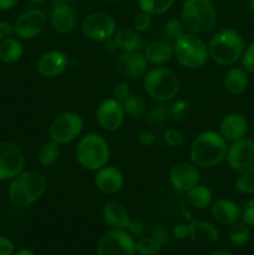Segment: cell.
I'll use <instances>...</instances> for the list:
<instances>
[{
  "instance_id": "cell-49",
  "label": "cell",
  "mask_w": 254,
  "mask_h": 255,
  "mask_svg": "<svg viewBox=\"0 0 254 255\" xmlns=\"http://www.w3.org/2000/svg\"><path fill=\"white\" fill-rule=\"evenodd\" d=\"M19 2V0H0V10H10Z\"/></svg>"
},
{
  "instance_id": "cell-5",
  "label": "cell",
  "mask_w": 254,
  "mask_h": 255,
  "mask_svg": "<svg viewBox=\"0 0 254 255\" xmlns=\"http://www.w3.org/2000/svg\"><path fill=\"white\" fill-rule=\"evenodd\" d=\"M146 94L156 101H171L179 91V80L176 72L164 66L148 70L143 77Z\"/></svg>"
},
{
  "instance_id": "cell-34",
  "label": "cell",
  "mask_w": 254,
  "mask_h": 255,
  "mask_svg": "<svg viewBox=\"0 0 254 255\" xmlns=\"http://www.w3.org/2000/svg\"><path fill=\"white\" fill-rule=\"evenodd\" d=\"M234 188L241 194H253L254 193V173H239L234 182Z\"/></svg>"
},
{
  "instance_id": "cell-3",
  "label": "cell",
  "mask_w": 254,
  "mask_h": 255,
  "mask_svg": "<svg viewBox=\"0 0 254 255\" xmlns=\"http://www.w3.org/2000/svg\"><path fill=\"white\" fill-rule=\"evenodd\" d=\"M47 187L44 174L36 171L20 172L11 179L9 186L10 201L19 207L35 203L42 197Z\"/></svg>"
},
{
  "instance_id": "cell-17",
  "label": "cell",
  "mask_w": 254,
  "mask_h": 255,
  "mask_svg": "<svg viewBox=\"0 0 254 255\" xmlns=\"http://www.w3.org/2000/svg\"><path fill=\"white\" fill-rule=\"evenodd\" d=\"M247 132H248V120L239 112L226 115L219 124V133L227 142L239 141L244 138Z\"/></svg>"
},
{
  "instance_id": "cell-33",
  "label": "cell",
  "mask_w": 254,
  "mask_h": 255,
  "mask_svg": "<svg viewBox=\"0 0 254 255\" xmlns=\"http://www.w3.org/2000/svg\"><path fill=\"white\" fill-rule=\"evenodd\" d=\"M162 244L153 237L141 238L136 242V252L139 255H156L162 249Z\"/></svg>"
},
{
  "instance_id": "cell-24",
  "label": "cell",
  "mask_w": 254,
  "mask_h": 255,
  "mask_svg": "<svg viewBox=\"0 0 254 255\" xmlns=\"http://www.w3.org/2000/svg\"><path fill=\"white\" fill-rule=\"evenodd\" d=\"M224 89L232 96L242 95L249 85V77L243 67H232L224 76Z\"/></svg>"
},
{
  "instance_id": "cell-10",
  "label": "cell",
  "mask_w": 254,
  "mask_h": 255,
  "mask_svg": "<svg viewBox=\"0 0 254 255\" xmlns=\"http://www.w3.org/2000/svg\"><path fill=\"white\" fill-rule=\"evenodd\" d=\"M227 164L237 173H254V141L242 138L233 142L227 151Z\"/></svg>"
},
{
  "instance_id": "cell-53",
  "label": "cell",
  "mask_w": 254,
  "mask_h": 255,
  "mask_svg": "<svg viewBox=\"0 0 254 255\" xmlns=\"http://www.w3.org/2000/svg\"><path fill=\"white\" fill-rule=\"evenodd\" d=\"M251 7L253 9V11H254V0H251Z\"/></svg>"
},
{
  "instance_id": "cell-4",
  "label": "cell",
  "mask_w": 254,
  "mask_h": 255,
  "mask_svg": "<svg viewBox=\"0 0 254 255\" xmlns=\"http://www.w3.org/2000/svg\"><path fill=\"white\" fill-rule=\"evenodd\" d=\"M181 20L187 30L197 35L209 32L217 22V10L211 0H184Z\"/></svg>"
},
{
  "instance_id": "cell-7",
  "label": "cell",
  "mask_w": 254,
  "mask_h": 255,
  "mask_svg": "<svg viewBox=\"0 0 254 255\" xmlns=\"http://www.w3.org/2000/svg\"><path fill=\"white\" fill-rule=\"evenodd\" d=\"M173 56L182 66L197 70L203 66L209 59L208 47L206 42L197 34L186 32L174 40Z\"/></svg>"
},
{
  "instance_id": "cell-11",
  "label": "cell",
  "mask_w": 254,
  "mask_h": 255,
  "mask_svg": "<svg viewBox=\"0 0 254 255\" xmlns=\"http://www.w3.org/2000/svg\"><path fill=\"white\" fill-rule=\"evenodd\" d=\"M136 242L125 231L112 229L101 237L97 244V255H134Z\"/></svg>"
},
{
  "instance_id": "cell-30",
  "label": "cell",
  "mask_w": 254,
  "mask_h": 255,
  "mask_svg": "<svg viewBox=\"0 0 254 255\" xmlns=\"http://www.w3.org/2000/svg\"><path fill=\"white\" fill-rule=\"evenodd\" d=\"M228 237L233 246L243 247L251 239V229H249V226H247L243 221H238L232 224L231 229L228 232Z\"/></svg>"
},
{
  "instance_id": "cell-29",
  "label": "cell",
  "mask_w": 254,
  "mask_h": 255,
  "mask_svg": "<svg viewBox=\"0 0 254 255\" xmlns=\"http://www.w3.org/2000/svg\"><path fill=\"white\" fill-rule=\"evenodd\" d=\"M60 157V144L55 141L50 139L49 142H45L37 151V158L41 166L50 167L56 163Z\"/></svg>"
},
{
  "instance_id": "cell-20",
  "label": "cell",
  "mask_w": 254,
  "mask_h": 255,
  "mask_svg": "<svg viewBox=\"0 0 254 255\" xmlns=\"http://www.w3.org/2000/svg\"><path fill=\"white\" fill-rule=\"evenodd\" d=\"M95 186L100 192L112 194L119 192L124 187V174L112 166H104L97 169L95 174Z\"/></svg>"
},
{
  "instance_id": "cell-25",
  "label": "cell",
  "mask_w": 254,
  "mask_h": 255,
  "mask_svg": "<svg viewBox=\"0 0 254 255\" xmlns=\"http://www.w3.org/2000/svg\"><path fill=\"white\" fill-rule=\"evenodd\" d=\"M144 57L148 64L162 65L173 57V46L166 41H154L144 49Z\"/></svg>"
},
{
  "instance_id": "cell-55",
  "label": "cell",
  "mask_w": 254,
  "mask_h": 255,
  "mask_svg": "<svg viewBox=\"0 0 254 255\" xmlns=\"http://www.w3.org/2000/svg\"><path fill=\"white\" fill-rule=\"evenodd\" d=\"M61 1H66L67 2V1H71V0H61Z\"/></svg>"
},
{
  "instance_id": "cell-56",
  "label": "cell",
  "mask_w": 254,
  "mask_h": 255,
  "mask_svg": "<svg viewBox=\"0 0 254 255\" xmlns=\"http://www.w3.org/2000/svg\"><path fill=\"white\" fill-rule=\"evenodd\" d=\"M211 1H216V0H211Z\"/></svg>"
},
{
  "instance_id": "cell-54",
  "label": "cell",
  "mask_w": 254,
  "mask_h": 255,
  "mask_svg": "<svg viewBox=\"0 0 254 255\" xmlns=\"http://www.w3.org/2000/svg\"><path fill=\"white\" fill-rule=\"evenodd\" d=\"M105 1H107V2H116V1H120V0H105Z\"/></svg>"
},
{
  "instance_id": "cell-19",
  "label": "cell",
  "mask_w": 254,
  "mask_h": 255,
  "mask_svg": "<svg viewBox=\"0 0 254 255\" xmlns=\"http://www.w3.org/2000/svg\"><path fill=\"white\" fill-rule=\"evenodd\" d=\"M117 69L131 79H139L144 77L148 71V61L146 60L143 54L139 51L124 52L117 59Z\"/></svg>"
},
{
  "instance_id": "cell-52",
  "label": "cell",
  "mask_w": 254,
  "mask_h": 255,
  "mask_svg": "<svg viewBox=\"0 0 254 255\" xmlns=\"http://www.w3.org/2000/svg\"><path fill=\"white\" fill-rule=\"evenodd\" d=\"M27 1L34 2V4H42V2H45L46 0H27Z\"/></svg>"
},
{
  "instance_id": "cell-43",
  "label": "cell",
  "mask_w": 254,
  "mask_h": 255,
  "mask_svg": "<svg viewBox=\"0 0 254 255\" xmlns=\"http://www.w3.org/2000/svg\"><path fill=\"white\" fill-rule=\"evenodd\" d=\"M0 255H14V244L5 237H0Z\"/></svg>"
},
{
  "instance_id": "cell-12",
  "label": "cell",
  "mask_w": 254,
  "mask_h": 255,
  "mask_svg": "<svg viewBox=\"0 0 254 255\" xmlns=\"http://www.w3.org/2000/svg\"><path fill=\"white\" fill-rule=\"evenodd\" d=\"M25 156L22 149L12 142H0V181H7L22 172Z\"/></svg>"
},
{
  "instance_id": "cell-18",
  "label": "cell",
  "mask_w": 254,
  "mask_h": 255,
  "mask_svg": "<svg viewBox=\"0 0 254 255\" xmlns=\"http://www.w3.org/2000/svg\"><path fill=\"white\" fill-rule=\"evenodd\" d=\"M50 24L59 34H70L76 27L77 14L74 7L66 1L55 5L50 14Z\"/></svg>"
},
{
  "instance_id": "cell-8",
  "label": "cell",
  "mask_w": 254,
  "mask_h": 255,
  "mask_svg": "<svg viewBox=\"0 0 254 255\" xmlns=\"http://www.w3.org/2000/svg\"><path fill=\"white\" fill-rule=\"evenodd\" d=\"M84 128V120L76 112H64L55 117L50 125L49 133L52 141L66 144L76 139Z\"/></svg>"
},
{
  "instance_id": "cell-9",
  "label": "cell",
  "mask_w": 254,
  "mask_h": 255,
  "mask_svg": "<svg viewBox=\"0 0 254 255\" xmlns=\"http://www.w3.org/2000/svg\"><path fill=\"white\" fill-rule=\"evenodd\" d=\"M81 31L92 41L105 42L116 34V21L106 12H92L82 20Z\"/></svg>"
},
{
  "instance_id": "cell-21",
  "label": "cell",
  "mask_w": 254,
  "mask_h": 255,
  "mask_svg": "<svg viewBox=\"0 0 254 255\" xmlns=\"http://www.w3.org/2000/svg\"><path fill=\"white\" fill-rule=\"evenodd\" d=\"M102 218L110 228L116 229V231H125L131 222L126 207L116 201L105 204L102 209Z\"/></svg>"
},
{
  "instance_id": "cell-39",
  "label": "cell",
  "mask_w": 254,
  "mask_h": 255,
  "mask_svg": "<svg viewBox=\"0 0 254 255\" xmlns=\"http://www.w3.org/2000/svg\"><path fill=\"white\" fill-rule=\"evenodd\" d=\"M242 66L247 72L254 74V42L244 49L242 55Z\"/></svg>"
},
{
  "instance_id": "cell-46",
  "label": "cell",
  "mask_w": 254,
  "mask_h": 255,
  "mask_svg": "<svg viewBox=\"0 0 254 255\" xmlns=\"http://www.w3.org/2000/svg\"><path fill=\"white\" fill-rule=\"evenodd\" d=\"M152 237H153L154 239H157L162 246L168 242V232H167V229L164 228V227H157V228L153 231Z\"/></svg>"
},
{
  "instance_id": "cell-16",
  "label": "cell",
  "mask_w": 254,
  "mask_h": 255,
  "mask_svg": "<svg viewBox=\"0 0 254 255\" xmlns=\"http://www.w3.org/2000/svg\"><path fill=\"white\" fill-rule=\"evenodd\" d=\"M69 65V59L65 52L60 50H50L44 52L37 60V71L42 77L54 79L60 76Z\"/></svg>"
},
{
  "instance_id": "cell-38",
  "label": "cell",
  "mask_w": 254,
  "mask_h": 255,
  "mask_svg": "<svg viewBox=\"0 0 254 255\" xmlns=\"http://www.w3.org/2000/svg\"><path fill=\"white\" fill-rule=\"evenodd\" d=\"M151 15H148L147 12H138L136 16L133 17V21H132V25H133V29L137 30L138 32L147 31L151 26Z\"/></svg>"
},
{
  "instance_id": "cell-22",
  "label": "cell",
  "mask_w": 254,
  "mask_h": 255,
  "mask_svg": "<svg viewBox=\"0 0 254 255\" xmlns=\"http://www.w3.org/2000/svg\"><path fill=\"white\" fill-rule=\"evenodd\" d=\"M212 217L221 224L232 226L242 218V209L236 202L227 198L216 201L212 206Z\"/></svg>"
},
{
  "instance_id": "cell-41",
  "label": "cell",
  "mask_w": 254,
  "mask_h": 255,
  "mask_svg": "<svg viewBox=\"0 0 254 255\" xmlns=\"http://www.w3.org/2000/svg\"><path fill=\"white\" fill-rule=\"evenodd\" d=\"M242 221L247 226L254 228V197L249 199L244 206L243 211H242Z\"/></svg>"
},
{
  "instance_id": "cell-26",
  "label": "cell",
  "mask_w": 254,
  "mask_h": 255,
  "mask_svg": "<svg viewBox=\"0 0 254 255\" xmlns=\"http://www.w3.org/2000/svg\"><path fill=\"white\" fill-rule=\"evenodd\" d=\"M22 45L21 42L14 37L0 41V60L5 64H14L17 62L22 56Z\"/></svg>"
},
{
  "instance_id": "cell-40",
  "label": "cell",
  "mask_w": 254,
  "mask_h": 255,
  "mask_svg": "<svg viewBox=\"0 0 254 255\" xmlns=\"http://www.w3.org/2000/svg\"><path fill=\"white\" fill-rule=\"evenodd\" d=\"M129 94H131V91H129L128 84L125 81L117 82L112 90V97L120 102H124L129 96Z\"/></svg>"
},
{
  "instance_id": "cell-28",
  "label": "cell",
  "mask_w": 254,
  "mask_h": 255,
  "mask_svg": "<svg viewBox=\"0 0 254 255\" xmlns=\"http://www.w3.org/2000/svg\"><path fill=\"white\" fill-rule=\"evenodd\" d=\"M187 202L189 206L197 209H203L212 202V192L208 187L197 184L191 191L187 192Z\"/></svg>"
},
{
  "instance_id": "cell-45",
  "label": "cell",
  "mask_w": 254,
  "mask_h": 255,
  "mask_svg": "<svg viewBox=\"0 0 254 255\" xmlns=\"http://www.w3.org/2000/svg\"><path fill=\"white\" fill-rule=\"evenodd\" d=\"M137 139L141 144L143 146H151L156 142V136H154L152 132L149 131H143V132H139L138 136H137Z\"/></svg>"
},
{
  "instance_id": "cell-42",
  "label": "cell",
  "mask_w": 254,
  "mask_h": 255,
  "mask_svg": "<svg viewBox=\"0 0 254 255\" xmlns=\"http://www.w3.org/2000/svg\"><path fill=\"white\" fill-rule=\"evenodd\" d=\"M164 141H166V143L168 144V146L176 147L183 143L184 136L181 133V132L177 131V129L171 128V129H167L166 133H164Z\"/></svg>"
},
{
  "instance_id": "cell-47",
  "label": "cell",
  "mask_w": 254,
  "mask_h": 255,
  "mask_svg": "<svg viewBox=\"0 0 254 255\" xmlns=\"http://www.w3.org/2000/svg\"><path fill=\"white\" fill-rule=\"evenodd\" d=\"M173 234L177 239H186L189 237V224H178L173 228Z\"/></svg>"
},
{
  "instance_id": "cell-31",
  "label": "cell",
  "mask_w": 254,
  "mask_h": 255,
  "mask_svg": "<svg viewBox=\"0 0 254 255\" xmlns=\"http://www.w3.org/2000/svg\"><path fill=\"white\" fill-rule=\"evenodd\" d=\"M176 0H138L141 11L148 15H161L173 6Z\"/></svg>"
},
{
  "instance_id": "cell-48",
  "label": "cell",
  "mask_w": 254,
  "mask_h": 255,
  "mask_svg": "<svg viewBox=\"0 0 254 255\" xmlns=\"http://www.w3.org/2000/svg\"><path fill=\"white\" fill-rule=\"evenodd\" d=\"M14 32L12 25H10L6 21H0V41L10 37V35Z\"/></svg>"
},
{
  "instance_id": "cell-27",
  "label": "cell",
  "mask_w": 254,
  "mask_h": 255,
  "mask_svg": "<svg viewBox=\"0 0 254 255\" xmlns=\"http://www.w3.org/2000/svg\"><path fill=\"white\" fill-rule=\"evenodd\" d=\"M189 237L194 241H207L214 243L218 241L219 233L216 227L207 222H193L189 224Z\"/></svg>"
},
{
  "instance_id": "cell-15",
  "label": "cell",
  "mask_w": 254,
  "mask_h": 255,
  "mask_svg": "<svg viewBox=\"0 0 254 255\" xmlns=\"http://www.w3.org/2000/svg\"><path fill=\"white\" fill-rule=\"evenodd\" d=\"M169 182L174 191L187 193L199 182V172L196 164L188 162L177 163L169 173Z\"/></svg>"
},
{
  "instance_id": "cell-32",
  "label": "cell",
  "mask_w": 254,
  "mask_h": 255,
  "mask_svg": "<svg viewBox=\"0 0 254 255\" xmlns=\"http://www.w3.org/2000/svg\"><path fill=\"white\" fill-rule=\"evenodd\" d=\"M125 114L128 115L132 119H139L146 114V104L141 96L134 94H129V96L122 102Z\"/></svg>"
},
{
  "instance_id": "cell-50",
  "label": "cell",
  "mask_w": 254,
  "mask_h": 255,
  "mask_svg": "<svg viewBox=\"0 0 254 255\" xmlns=\"http://www.w3.org/2000/svg\"><path fill=\"white\" fill-rule=\"evenodd\" d=\"M15 255H35L34 253H32L31 251H30V249H20V251H17L16 252V254Z\"/></svg>"
},
{
  "instance_id": "cell-2",
  "label": "cell",
  "mask_w": 254,
  "mask_h": 255,
  "mask_svg": "<svg viewBox=\"0 0 254 255\" xmlns=\"http://www.w3.org/2000/svg\"><path fill=\"white\" fill-rule=\"evenodd\" d=\"M207 47L209 57L214 62L222 66H231L242 57L246 42L237 30L224 29L211 37Z\"/></svg>"
},
{
  "instance_id": "cell-6",
  "label": "cell",
  "mask_w": 254,
  "mask_h": 255,
  "mask_svg": "<svg viewBox=\"0 0 254 255\" xmlns=\"http://www.w3.org/2000/svg\"><path fill=\"white\" fill-rule=\"evenodd\" d=\"M76 158L80 166L89 171H97L106 166L110 159V146L106 139L97 133H87L79 141Z\"/></svg>"
},
{
  "instance_id": "cell-23",
  "label": "cell",
  "mask_w": 254,
  "mask_h": 255,
  "mask_svg": "<svg viewBox=\"0 0 254 255\" xmlns=\"http://www.w3.org/2000/svg\"><path fill=\"white\" fill-rule=\"evenodd\" d=\"M114 41L117 49L122 50L124 52L139 51L143 46L141 32L134 30L133 27H122L117 30L114 35Z\"/></svg>"
},
{
  "instance_id": "cell-51",
  "label": "cell",
  "mask_w": 254,
  "mask_h": 255,
  "mask_svg": "<svg viewBox=\"0 0 254 255\" xmlns=\"http://www.w3.org/2000/svg\"><path fill=\"white\" fill-rule=\"evenodd\" d=\"M209 255H234L232 253H229V252H224V251H219V252H213V253H211Z\"/></svg>"
},
{
  "instance_id": "cell-1",
  "label": "cell",
  "mask_w": 254,
  "mask_h": 255,
  "mask_svg": "<svg viewBox=\"0 0 254 255\" xmlns=\"http://www.w3.org/2000/svg\"><path fill=\"white\" fill-rule=\"evenodd\" d=\"M227 151V141L219 132L206 131L193 139L189 148V156L196 166L211 168L226 158Z\"/></svg>"
},
{
  "instance_id": "cell-14",
  "label": "cell",
  "mask_w": 254,
  "mask_h": 255,
  "mask_svg": "<svg viewBox=\"0 0 254 255\" xmlns=\"http://www.w3.org/2000/svg\"><path fill=\"white\" fill-rule=\"evenodd\" d=\"M125 110L122 102L117 101L114 97L106 99L97 106L96 120L97 124L105 131H117L125 121Z\"/></svg>"
},
{
  "instance_id": "cell-35",
  "label": "cell",
  "mask_w": 254,
  "mask_h": 255,
  "mask_svg": "<svg viewBox=\"0 0 254 255\" xmlns=\"http://www.w3.org/2000/svg\"><path fill=\"white\" fill-rule=\"evenodd\" d=\"M164 30H166V34L168 35L171 39L174 40L186 34V26H184V24L182 22V20L174 19V17L173 19H169L168 21H167Z\"/></svg>"
},
{
  "instance_id": "cell-13",
  "label": "cell",
  "mask_w": 254,
  "mask_h": 255,
  "mask_svg": "<svg viewBox=\"0 0 254 255\" xmlns=\"http://www.w3.org/2000/svg\"><path fill=\"white\" fill-rule=\"evenodd\" d=\"M46 22V14L41 9H30L15 20L12 29L17 39L31 40L45 29Z\"/></svg>"
},
{
  "instance_id": "cell-37",
  "label": "cell",
  "mask_w": 254,
  "mask_h": 255,
  "mask_svg": "<svg viewBox=\"0 0 254 255\" xmlns=\"http://www.w3.org/2000/svg\"><path fill=\"white\" fill-rule=\"evenodd\" d=\"M189 111H191V106L184 100H178L174 102L171 107V115L174 117L177 121H183L187 116H188Z\"/></svg>"
},
{
  "instance_id": "cell-36",
  "label": "cell",
  "mask_w": 254,
  "mask_h": 255,
  "mask_svg": "<svg viewBox=\"0 0 254 255\" xmlns=\"http://www.w3.org/2000/svg\"><path fill=\"white\" fill-rule=\"evenodd\" d=\"M169 111L167 110L166 106H154L153 109L149 110V112L147 114V121L152 125H158L162 124L167 120L168 117Z\"/></svg>"
},
{
  "instance_id": "cell-44",
  "label": "cell",
  "mask_w": 254,
  "mask_h": 255,
  "mask_svg": "<svg viewBox=\"0 0 254 255\" xmlns=\"http://www.w3.org/2000/svg\"><path fill=\"white\" fill-rule=\"evenodd\" d=\"M127 229L129 231V234H131V236L141 237L143 236L144 233V224L139 221H131L129 222L128 227H127Z\"/></svg>"
}]
</instances>
